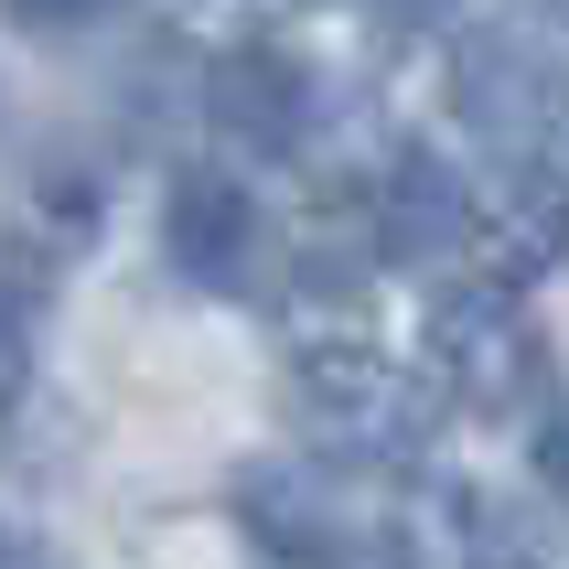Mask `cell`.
Instances as JSON below:
<instances>
[{
  "label": "cell",
  "instance_id": "2",
  "mask_svg": "<svg viewBox=\"0 0 569 569\" xmlns=\"http://www.w3.org/2000/svg\"><path fill=\"white\" fill-rule=\"evenodd\" d=\"M430 398H451L462 419H516L527 398L548 387V333L516 290H483V280H451L430 301Z\"/></svg>",
  "mask_w": 569,
  "mask_h": 569
},
{
  "label": "cell",
  "instance_id": "8",
  "mask_svg": "<svg viewBox=\"0 0 569 569\" xmlns=\"http://www.w3.org/2000/svg\"><path fill=\"white\" fill-rule=\"evenodd\" d=\"M366 216H377V258H398V269L462 258V172L441 151H398L387 183L366 193Z\"/></svg>",
  "mask_w": 569,
  "mask_h": 569
},
{
  "label": "cell",
  "instance_id": "13",
  "mask_svg": "<svg viewBox=\"0 0 569 569\" xmlns=\"http://www.w3.org/2000/svg\"><path fill=\"white\" fill-rule=\"evenodd\" d=\"M387 11H398V22H441L451 0H387Z\"/></svg>",
  "mask_w": 569,
  "mask_h": 569
},
{
  "label": "cell",
  "instance_id": "3",
  "mask_svg": "<svg viewBox=\"0 0 569 569\" xmlns=\"http://www.w3.org/2000/svg\"><path fill=\"white\" fill-rule=\"evenodd\" d=\"M462 258H473L483 290H516V301H527V280H548V269L569 258V183H559V161L506 151L495 172H462Z\"/></svg>",
  "mask_w": 569,
  "mask_h": 569
},
{
  "label": "cell",
  "instance_id": "9",
  "mask_svg": "<svg viewBox=\"0 0 569 569\" xmlns=\"http://www.w3.org/2000/svg\"><path fill=\"white\" fill-rule=\"evenodd\" d=\"M32 355H43V280L0 248V419L32 398Z\"/></svg>",
  "mask_w": 569,
  "mask_h": 569
},
{
  "label": "cell",
  "instance_id": "1",
  "mask_svg": "<svg viewBox=\"0 0 569 569\" xmlns=\"http://www.w3.org/2000/svg\"><path fill=\"white\" fill-rule=\"evenodd\" d=\"M290 409L333 462H409L441 398L419 387V366L377 355L366 333H312L290 355Z\"/></svg>",
  "mask_w": 569,
  "mask_h": 569
},
{
  "label": "cell",
  "instance_id": "12",
  "mask_svg": "<svg viewBox=\"0 0 569 569\" xmlns=\"http://www.w3.org/2000/svg\"><path fill=\"white\" fill-rule=\"evenodd\" d=\"M0 569H43V548H32V538H11V527H0Z\"/></svg>",
  "mask_w": 569,
  "mask_h": 569
},
{
  "label": "cell",
  "instance_id": "10",
  "mask_svg": "<svg viewBox=\"0 0 569 569\" xmlns=\"http://www.w3.org/2000/svg\"><path fill=\"white\" fill-rule=\"evenodd\" d=\"M11 22H32V32H87V22H108L119 0H0Z\"/></svg>",
  "mask_w": 569,
  "mask_h": 569
},
{
  "label": "cell",
  "instance_id": "6",
  "mask_svg": "<svg viewBox=\"0 0 569 569\" xmlns=\"http://www.w3.org/2000/svg\"><path fill=\"white\" fill-rule=\"evenodd\" d=\"M204 108H216V129L237 140V151L290 161V151L322 129V76L290 54V43L248 32V43H226V54L204 64Z\"/></svg>",
  "mask_w": 569,
  "mask_h": 569
},
{
  "label": "cell",
  "instance_id": "14",
  "mask_svg": "<svg viewBox=\"0 0 569 569\" xmlns=\"http://www.w3.org/2000/svg\"><path fill=\"white\" fill-rule=\"evenodd\" d=\"M495 569H538V559H495Z\"/></svg>",
  "mask_w": 569,
  "mask_h": 569
},
{
  "label": "cell",
  "instance_id": "11",
  "mask_svg": "<svg viewBox=\"0 0 569 569\" xmlns=\"http://www.w3.org/2000/svg\"><path fill=\"white\" fill-rule=\"evenodd\" d=\"M538 483H548V495L569 506V398L548 409V430H538Z\"/></svg>",
  "mask_w": 569,
  "mask_h": 569
},
{
  "label": "cell",
  "instance_id": "4",
  "mask_svg": "<svg viewBox=\"0 0 569 569\" xmlns=\"http://www.w3.org/2000/svg\"><path fill=\"white\" fill-rule=\"evenodd\" d=\"M161 248H172V269L193 290H269V269H280L269 204L237 172H216V161L172 172V193H161Z\"/></svg>",
  "mask_w": 569,
  "mask_h": 569
},
{
  "label": "cell",
  "instance_id": "5",
  "mask_svg": "<svg viewBox=\"0 0 569 569\" xmlns=\"http://www.w3.org/2000/svg\"><path fill=\"white\" fill-rule=\"evenodd\" d=\"M237 516L258 527V548H280L301 569H355L377 548V516L355 506V483L333 462H258V473H237Z\"/></svg>",
  "mask_w": 569,
  "mask_h": 569
},
{
  "label": "cell",
  "instance_id": "7",
  "mask_svg": "<svg viewBox=\"0 0 569 569\" xmlns=\"http://www.w3.org/2000/svg\"><path fill=\"white\" fill-rule=\"evenodd\" d=\"M559 97H569V76H559V54H548L527 22H495V32L462 43V108H473V129H495L506 151L538 140Z\"/></svg>",
  "mask_w": 569,
  "mask_h": 569
}]
</instances>
